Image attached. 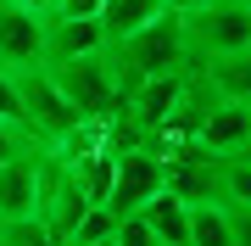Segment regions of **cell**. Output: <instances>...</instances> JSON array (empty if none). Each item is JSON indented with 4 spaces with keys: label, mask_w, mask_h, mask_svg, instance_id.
<instances>
[{
    "label": "cell",
    "mask_w": 251,
    "mask_h": 246,
    "mask_svg": "<svg viewBox=\"0 0 251 246\" xmlns=\"http://www.w3.org/2000/svg\"><path fill=\"white\" fill-rule=\"evenodd\" d=\"M112 56V73H117V90H134L140 79H156V73H184L190 67V45H184V17H173V11H162V17H151L145 28H134V34L112 39L106 45Z\"/></svg>",
    "instance_id": "obj_1"
},
{
    "label": "cell",
    "mask_w": 251,
    "mask_h": 246,
    "mask_svg": "<svg viewBox=\"0 0 251 246\" xmlns=\"http://www.w3.org/2000/svg\"><path fill=\"white\" fill-rule=\"evenodd\" d=\"M45 73L56 79V90L78 107V118L106 123V118L123 112V90H117V73H112V56H106V51L73 56V62H56V67H45Z\"/></svg>",
    "instance_id": "obj_2"
},
{
    "label": "cell",
    "mask_w": 251,
    "mask_h": 246,
    "mask_svg": "<svg viewBox=\"0 0 251 246\" xmlns=\"http://www.w3.org/2000/svg\"><path fill=\"white\" fill-rule=\"evenodd\" d=\"M184 45H190V62L251 51V6L246 0H212V6L190 11L184 17Z\"/></svg>",
    "instance_id": "obj_3"
},
{
    "label": "cell",
    "mask_w": 251,
    "mask_h": 246,
    "mask_svg": "<svg viewBox=\"0 0 251 246\" xmlns=\"http://www.w3.org/2000/svg\"><path fill=\"white\" fill-rule=\"evenodd\" d=\"M17 101H23V129L34 135V146H56L62 135H73L84 123L78 107L56 90V79L45 67H23L17 73Z\"/></svg>",
    "instance_id": "obj_4"
},
{
    "label": "cell",
    "mask_w": 251,
    "mask_h": 246,
    "mask_svg": "<svg viewBox=\"0 0 251 246\" xmlns=\"http://www.w3.org/2000/svg\"><path fill=\"white\" fill-rule=\"evenodd\" d=\"M156 191H162V157L156 151H117L112 157V185H106L100 207H112L117 219H134Z\"/></svg>",
    "instance_id": "obj_5"
},
{
    "label": "cell",
    "mask_w": 251,
    "mask_h": 246,
    "mask_svg": "<svg viewBox=\"0 0 251 246\" xmlns=\"http://www.w3.org/2000/svg\"><path fill=\"white\" fill-rule=\"evenodd\" d=\"M0 67H6V73L45 67V11L6 6V0H0Z\"/></svg>",
    "instance_id": "obj_6"
},
{
    "label": "cell",
    "mask_w": 251,
    "mask_h": 246,
    "mask_svg": "<svg viewBox=\"0 0 251 246\" xmlns=\"http://www.w3.org/2000/svg\"><path fill=\"white\" fill-rule=\"evenodd\" d=\"M39 191H45V151H23L0 163V224L39 219Z\"/></svg>",
    "instance_id": "obj_7"
},
{
    "label": "cell",
    "mask_w": 251,
    "mask_h": 246,
    "mask_svg": "<svg viewBox=\"0 0 251 246\" xmlns=\"http://www.w3.org/2000/svg\"><path fill=\"white\" fill-rule=\"evenodd\" d=\"M95 51H106V28L95 17H56V11H45V67L73 62V56H95Z\"/></svg>",
    "instance_id": "obj_8"
},
{
    "label": "cell",
    "mask_w": 251,
    "mask_h": 246,
    "mask_svg": "<svg viewBox=\"0 0 251 246\" xmlns=\"http://www.w3.org/2000/svg\"><path fill=\"white\" fill-rule=\"evenodd\" d=\"M251 135V107H234V101H212V107H206V118L196 123V146L206 151V157H218V163H224V157H234L240 151V140Z\"/></svg>",
    "instance_id": "obj_9"
},
{
    "label": "cell",
    "mask_w": 251,
    "mask_h": 246,
    "mask_svg": "<svg viewBox=\"0 0 251 246\" xmlns=\"http://www.w3.org/2000/svg\"><path fill=\"white\" fill-rule=\"evenodd\" d=\"M206 90L218 101H234V107H251V51H234V56H212V62H196Z\"/></svg>",
    "instance_id": "obj_10"
},
{
    "label": "cell",
    "mask_w": 251,
    "mask_h": 246,
    "mask_svg": "<svg viewBox=\"0 0 251 246\" xmlns=\"http://www.w3.org/2000/svg\"><path fill=\"white\" fill-rule=\"evenodd\" d=\"M134 219L156 235V246H184V241H190V207H184L179 196H168V191H156Z\"/></svg>",
    "instance_id": "obj_11"
},
{
    "label": "cell",
    "mask_w": 251,
    "mask_h": 246,
    "mask_svg": "<svg viewBox=\"0 0 251 246\" xmlns=\"http://www.w3.org/2000/svg\"><path fill=\"white\" fill-rule=\"evenodd\" d=\"M162 11H168V0H100L95 23L106 28V45H112V39H123V34H134V28H145L151 17H162Z\"/></svg>",
    "instance_id": "obj_12"
},
{
    "label": "cell",
    "mask_w": 251,
    "mask_h": 246,
    "mask_svg": "<svg viewBox=\"0 0 251 246\" xmlns=\"http://www.w3.org/2000/svg\"><path fill=\"white\" fill-rule=\"evenodd\" d=\"M184 246H234L224 201H196V207H190V241Z\"/></svg>",
    "instance_id": "obj_13"
},
{
    "label": "cell",
    "mask_w": 251,
    "mask_h": 246,
    "mask_svg": "<svg viewBox=\"0 0 251 246\" xmlns=\"http://www.w3.org/2000/svg\"><path fill=\"white\" fill-rule=\"evenodd\" d=\"M112 235H117V213L95 201V207H84V213H78V224L67 229V241H62V246H90V241H112Z\"/></svg>",
    "instance_id": "obj_14"
},
{
    "label": "cell",
    "mask_w": 251,
    "mask_h": 246,
    "mask_svg": "<svg viewBox=\"0 0 251 246\" xmlns=\"http://www.w3.org/2000/svg\"><path fill=\"white\" fill-rule=\"evenodd\" d=\"M23 151H34V135H28L23 123L0 118V163H11V157H23Z\"/></svg>",
    "instance_id": "obj_15"
},
{
    "label": "cell",
    "mask_w": 251,
    "mask_h": 246,
    "mask_svg": "<svg viewBox=\"0 0 251 246\" xmlns=\"http://www.w3.org/2000/svg\"><path fill=\"white\" fill-rule=\"evenodd\" d=\"M0 118L6 123H23V101H17V73L0 67Z\"/></svg>",
    "instance_id": "obj_16"
},
{
    "label": "cell",
    "mask_w": 251,
    "mask_h": 246,
    "mask_svg": "<svg viewBox=\"0 0 251 246\" xmlns=\"http://www.w3.org/2000/svg\"><path fill=\"white\" fill-rule=\"evenodd\" d=\"M229 241L251 246V207H229Z\"/></svg>",
    "instance_id": "obj_17"
},
{
    "label": "cell",
    "mask_w": 251,
    "mask_h": 246,
    "mask_svg": "<svg viewBox=\"0 0 251 246\" xmlns=\"http://www.w3.org/2000/svg\"><path fill=\"white\" fill-rule=\"evenodd\" d=\"M201 6H212V0H168L173 17H190V11H201Z\"/></svg>",
    "instance_id": "obj_18"
},
{
    "label": "cell",
    "mask_w": 251,
    "mask_h": 246,
    "mask_svg": "<svg viewBox=\"0 0 251 246\" xmlns=\"http://www.w3.org/2000/svg\"><path fill=\"white\" fill-rule=\"evenodd\" d=\"M224 163H246V168H251V135L240 140V151H234V157H224Z\"/></svg>",
    "instance_id": "obj_19"
},
{
    "label": "cell",
    "mask_w": 251,
    "mask_h": 246,
    "mask_svg": "<svg viewBox=\"0 0 251 246\" xmlns=\"http://www.w3.org/2000/svg\"><path fill=\"white\" fill-rule=\"evenodd\" d=\"M6 6H28V11H50V0H6Z\"/></svg>",
    "instance_id": "obj_20"
},
{
    "label": "cell",
    "mask_w": 251,
    "mask_h": 246,
    "mask_svg": "<svg viewBox=\"0 0 251 246\" xmlns=\"http://www.w3.org/2000/svg\"><path fill=\"white\" fill-rule=\"evenodd\" d=\"M0 229H6V224H0Z\"/></svg>",
    "instance_id": "obj_21"
}]
</instances>
